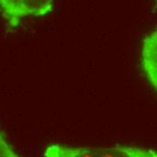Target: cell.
Instances as JSON below:
<instances>
[{
  "mask_svg": "<svg viewBox=\"0 0 157 157\" xmlns=\"http://www.w3.org/2000/svg\"><path fill=\"white\" fill-rule=\"evenodd\" d=\"M45 157H157V151L136 146L71 147L62 144L48 146Z\"/></svg>",
  "mask_w": 157,
  "mask_h": 157,
  "instance_id": "cell-1",
  "label": "cell"
},
{
  "mask_svg": "<svg viewBox=\"0 0 157 157\" xmlns=\"http://www.w3.org/2000/svg\"><path fill=\"white\" fill-rule=\"evenodd\" d=\"M53 5L54 0H0V10L7 25L16 27L25 17L48 15Z\"/></svg>",
  "mask_w": 157,
  "mask_h": 157,
  "instance_id": "cell-2",
  "label": "cell"
},
{
  "mask_svg": "<svg viewBox=\"0 0 157 157\" xmlns=\"http://www.w3.org/2000/svg\"><path fill=\"white\" fill-rule=\"evenodd\" d=\"M141 63L146 78L157 90V30L146 36L143 42Z\"/></svg>",
  "mask_w": 157,
  "mask_h": 157,
  "instance_id": "cell-3",
  "label": "cell"
},
{
  "mask_svg": "<svg viewBox=\"0 0 157 157\" xmlns=\"http://www.w3.org/2000/svg\"><path fill=\"white\" fill-rule=\"evenodd\" d=\"M0 157H19L11 147V145L6 142L4 136L0 134Z\"/></svg>",
  "mask_w": 157,
  "mask_h": 157,
  "instance_id": "cell-4",
  "label": "cell"
},
{
  "mask_svg": "<svg viewBox=\"0 0 157 157\" xmlns=\"http://www.w3.org/2000/svg\"><path fill=\"white\" fill-rule=\"evenodd\" d=\"M155 1H156V2H157V0H155Z\"/></svg>",
  "mask_w": 157,
  "mask_h": 157,
  "instance_id": "cell-5",
  "label": "cell"
}]
</instances>
